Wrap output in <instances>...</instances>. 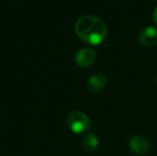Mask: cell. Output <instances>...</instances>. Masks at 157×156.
<instances>
[{
	"mask_svg": "<svg viewBox=\"0 0 157 156\" xmlns=\"http://www.w3.org/2000/svg\"><path fill=\"white\" fill-rule=\"evenodd\" d=\"M75 32L83 42L91 45H99L107 36L105 21L95 15H83L75 23Z\"/></svg>",
	"mask_w": 157,
	"mask_h": 156,
	"instance_id": "obj_1",
	"label": "cell"
},
{
	"mask_svg": "<svg viewBox=\"0 0 157 156\" xmlns=\"http://www.w3.org/2000/svg\"><path fill=\"white\" fill-rule=\"evenodd\" d=\"M66 124L72 131L81 134L89 131L91 127V121L85 112L80 110H74L68 113L66 118Z\"/></svg>",
	"mask_w": 157,
	"mask_h": 156,
	"instance_id": "obj_2",
	"label": "cell"
},
{
	"mask_svg": "<svg viewBox=\"0 0 157 156\" xmlns=\"http://www.w3.org/2000/svg\"><path fill=\"white\" fill-rule=\"evenodd\" d=\"M96 58V52L94 49L89 47L81 48L75 55V62L78 67H90L95 61Z\"/></svg>",
	"mask_w": 157,
	"mask_h": 156,
	"instance_id": "obj_3",
	"label": "cell"
},
{
	"mask_svg": "<svg viewBox=\"0 0 157 156\" xmlns=\"http://www.w3.org/2000/svg\"><path fill=\"white\" fill-rule=\"evenodd\" d=\"M129 149L137 155H144L150 150V142L142 136H134L128 142Z\"/></svg>",
	"mask_w": 157,
	"mask_h": 156,
	"instance_id": "obj_4",
	"label": "cell"
},
{
	"mask_svg": "<svg viewBox=\"0 0 157 156\" xmlns=\"http://www.w3.org/2000/svg\"><path fill=\"white\" fill-rule=\"evenodd\" d=\"M139 41L144 46H153L157 43V29L152 26L144 28L139 34Z\"/></svg>",
	"mask_w": 157,
	"mask_h": 156,
	"instance_id": "obj_5",
	"label": "cell"
},
{
	"mask_svg": "<svg viewBox=\"0 0 157 156\" xmlns=\"http://www.w3.org/2000/svg\"><path fill=\"white\" fill-rule=\"evenodd\" d=\"M106 85H107V78L103 74H93L88 79V89L94 93L101 91L106 87Z\"/></svg>",
	"mask_w": 157,
	"mask_h": 156,
	"instance_id": "obj_6",
	"label": "cell"
},
{
	"mask_svg": "<svg viewBox=\"0 0 157 156\" xmlns=\"http://www.w3.org/2000/svg\"><path fill=\"white\" fill-rule=\"evenodd\" d=\"M82 146L88 152H93L98 146V138L93 133H88L82 140Z\"/></svg>",
	"mask_w": 157,
	"mask_h": 156,
	"instance_id": "obj_7",
	"label": "cell"
},
{
	"mask_svg": "<svg viewBox=\"0 0 157 156\" xmlns=\"http://www.w3.org/2000/svg\"><path fill=\"white\" fill-rule=\"evenodd\" d=\"M153 21H154V23L157 25V6L155 8V10H154V12H153Z\"/></svg>",
	"mask_w": 157,
	"mask_h": 156,
	"instance_id": "obj_8",
	"label": "cell"
},
{
	"mask_svg": "<svg viewBox=\"0 0 157 156\" xmlns=\"http://www.w3.org/2000/svg\"><path fill=\"white\" fill-rule=\"evenodd\" d=\"M156 82H157V77H156Z\"/></svg>",
	"mask_w": 157,
	"mask_h": 156,
	"instance_id": "obj_9",
	"label": "cell"
}]
</instances>
